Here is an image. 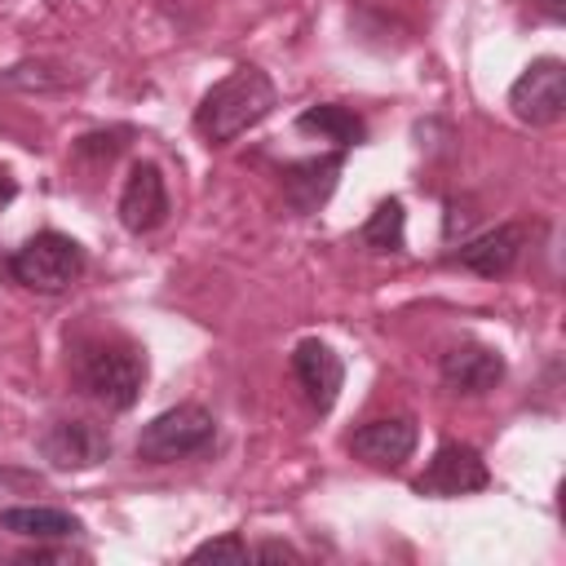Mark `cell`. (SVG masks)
<instances>
[{"label":"cell","instance_id":"4","mask_svg":"<svg viewBox=\"0 0 566 566\" xmlns=\"http://www.w3.org/2000/svg\"><path fill=\"white\" fill-rule=\"evenodd\" d=\"M13 279L31 292H66L80 274H84V248L71 239V234H57V230H40L35 239H27L13 261H9Z\"/></svg>","mask_w":566,"mask_h":566},{"label":"cell","instance_id":"1","mask_svg":"<svg viewBox=\"0 0 566 566\" xmlns=\"http://www.w3.org/2000/svg\"><path fill=\"white\" fill-rule=\"evenodd\" d=\"M279 93H274V80L261 71V66H234L226 80H217L203 102L195 106V128L221 146V142H234L239 133H248L252 124H261L270 111H274Z\"/></svg>","mask_w":566,"mask_h":566},{"label":"cell","instance_id":"3","mask_svg":"<svg viewBox=\"0 0 566 566\" xmlns=\"http://www.w3.org/2000/svg\"><path fill=\"white\" fill-rule=\"evenodd\" d=\"M217 442V420L212 411H203L199 402H177L168 411H159L142 433H137V455L150 464H172V460H190L203 455Z\"/></svg>","mask_w":566,"mask_h":566},{"label":"cell","instance_id":"9","mask_svg":"<svg viewBox=\"0 0 566 566\" xmlns=\"http://www.w3.org/2000/svg\"><path fill=\"white\" fill-rule=\"evenodd\" d=\"M168 217V186H164V172L155 164H133L124 190H119V221L124 230L133 234H150L159 230Z\"/></svg>","mask_w":566,"mask_h":566},{"label":"cell","instance_id":"18","mask_svg":"<svg viewBox=\"0 0 566 566\" xmlns=\"http://www.w3.org/2000/svg\"><path fill=\"white\" fill-rule=\"evenodd\" d=\"M248 557H261V562H296L301 553L292 544H256V548H248Z\"/></svg>","mask_w":566,"mask_h":566},{"label":"cell","instance_id":"17","mask_svg":"<svg viewBox=\"0 0 566 566\" xmlns=\"http://www.w3.org/2000/svg\"><path fill=\"white\" fill-rule=\"evenodd\" d=\"M190 562H248V544L239 535H221V539H208L190 553Z\"/></svg>","mask_w":566,"mask_h":566},{"label":"cell","instance_id":"7","mask_svg":"<svg viewBox=\"0 0 566 566\" xmlns=\"http://www.w3.org/2000/svg\"><path fill=\"white\" fill-rule=\"evenodd\" d=\"M40 455L62 473H80V469H97L111 455V438L93 420H57L53 429H44Z\"/></svg>","mask_w":566,"mask_h":566},{"label":"cell","instance_id":"8","mask_svg":"<svg viewBox=\"0 0 566 566\" xmlns=\"http://www.w3.org/2000/svg\"><path fill=\"white\" fill-rule=\"evenodd\" d=\"M292 376L296 385L305 389L310 407L314 411H332L336 398H340V385H345V367L336 358V349L318 336H305L296 349H292Z\"/></svg>","mask_w":566,"mask_h":566},{"label":"cell","instance_id":"16","mask_svg":"<svg viewBox=\"0 0 566 566\" xmlns=\"http://www.w3.org/2000/svg\"><path fill=\"white\" fill-rule=\"evenodd\" d=\"M358 239L371 248V252H398L402 248V203L398 199H385L358 230Z\"/></svg>","mask_w":566,"mask_h":566},{"label":"cell","instance_id":"20","mask_svg":"<svg viewBox=\"0 0 566 566\" xmlns=\"http://www.w3.org/2000/svg\"><path fill=\"white\" fill-rule=\"evenodd\" d=\"M531 4H535L548 22H562V18H566V0H531Z\"/></svg>","mask_w":566,"mask_h":566},{"label":"cell","instance_id":"5","mask_svg":"<svg viewBox=\"0 0 566 566\" xmlns=\"http://www.w3.org/2000/svg\"><path fill=\"white\" fill-rule=\"evenodd\" d=\"M509 106L522 124H557L566 115V62L562 57H535L509 88Z\"/></svg>","mask_w":566,"mask_h":566},{"label":"cell","instance_id":"14","mask_svg":"<svg viewBox=\"0 0 566 566\" xmlns=\"http://www.w3.org/2000/svg\"><path fill=\"white\" fill-rule=\"evenodd\" d=\"M0 531H13L22 539H71L80 535V517L49 504H18L0 513Z\"/></svg>","mask_w":566,"mask_h":566},{"label":"cell","instance_id":"19","mask_svg":"<svg viewBox=\"0 0 566 566\" xmlns=\"http://www.w3.org/2000/svg\"><path fill=\"white\" fill-rule=\"evenodd\" d=\"M22 566H40V562H71V553H57V548H27L18 553Z\"/></svg>","mask_w":566,"mask_h":566},{"label":"cell","instance_id":"2","mask_svg":"<svg viewBox=\"0 0 566 566\" xmlns=\"http://www.w3.org/2000/svg\"><path fill=\"white\" fill-rule=\"evenodd\" d=\"M75 376L97 402H106L111 411H128L146 380V354L128 340H93L80 349Z\"/></svg>","mask_w":566,"mask_h":566},{"label":"cell","instance_id":"21","mask_svg":"<svg viewBox=\"0 0 566 566\" xmlns=\"http://www.w3.org/2000/svg\"><path fill=\"white\" fill-rule=\"evenodd\" d=\"M13 195H18V186H13V181H9L4 172H0V208H4V203H9Z\"/></svg>","mask_w":566,"mask_h":566},{"label":"cell","instance_id":"12","mask_svg":"<svg viewBox=\"0 0 566 566\" xmlns=\"http://www.w3.org/2000/svg\"><path fill=\"white\" fill-rule=\"evenodd\" d=\"M340 164H345V155H340V150L318 155V159L287 164V168H283V199H287L296 212H318V208L327 203V195L336 190Z\"/></svg>","mask_w":566,"mask_h":566},{"label":"cell","instance_id":"6","mask_svg":"<svg viewBox=\"0 0 566 566\" xmlns=\"http://www.w3.org/2000/svg\"><path fill=\"white\" fill-rule=\"evenodd\" d=\"M486 482H491L486 460L469 442H442L433 451V460L424 464V473L416 478V491L420 495H433V500H451V495L482 491Z\"/></svg>","mask_w":566,"mask_h":566},{"label":"cell","instance_id":"11","mask_svg":"<svg viewBox=\"0 0 566 566\" xmlns=\"http://www.w3.org/2000/svg\"><path fill=\"white\" fill-rule=\"evenodd\" d=\"M349 451L376 469H398L411 451H416V424L407 416H380L354 429Z\"/></svg>","mask_w":566,"mask_h":566},{"label":"cell","instance_id":"13","mask_svg":"<svg viewBox=\"0 0 566 566\" xmlns=\"http://www.w3.org/2000/svg\"><path fill=\"white\" fill-rule=\"evenodd\" d=\"M517 256H522V226H495V230L460 243L451 252V265H464L482 279H500L517 265Z\"/></svg>","mask_w":566,"mask_h":566},{"label":"cell","instance_id":"15","mask_svg":"<svg viewBox=\"0 0 566 566\" xmlns=\"http://www.w3.org/2000/svg\"><path fill=\"white\" fill-rule=\"evenodd\" d=\"M296 128L327 137V142H336L340 150H345V146H358V142L367 137V124H363L349 106H336V102H318V106L301 111V115H296Z\"/></svg>","mask_w":566,"mask_h":566},{"label":"cell","instance_id":"10","mask_svg":"<svg viewBox=\"0 0 566 566\" xmlns=\"http://www.w3.org/2000/svg\"><path fill=\"white\" fill-rule=\"evenodd\" d=\"M438 376H442V385L451 394H486V389H495L504 380V358L495 349H486V345L464 340V345H451L442 354Z\"/></svg>","mask_w":566,"mask_h":566}]
</instances>
